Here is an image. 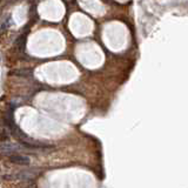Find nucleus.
I'll list each match as a JSON object with an SVG mask.
<instances>
[{"label":"nucleus","mask_w":188,"mask_h":188,"mask_svg":"<svg viewBox=\"0 0 188 188\" xmlns=\"http://www.w3.org/2000/svg\"><path fill=\"white\" fill-rule=\"evenodd\" d=\"M8 160L14 164H29V158L24 156V155H10Z\"/></svg>","instance_id":"nucleus-1"}]
</instances>
